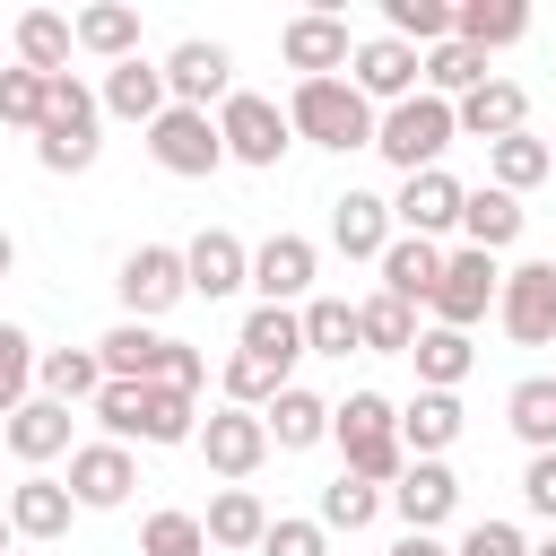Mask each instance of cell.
<instances>
[{
	"instance_id": "3957f363",
	"label": "cell",
	"mask_w": 556,
	"mask_h": 556,
	"mask_svg": "<svg viewBox=\"0 0 556 556\" xmlns=\"http://www.w3.org/2000/svg\"><path fill=\"white\" fill-rule=\"evenodd\" d=\"M96 122H104V96H87L78 78H52V113L35 130V165L43 174H87L96 165Z\"/></svg>"
},
{
	"instance_id": "d4e9b609",
	"label": "cell",
	"mask_w": 556,
	"mask_h": 556,
	"mask_svg": "<svg viewBox=\"0 0 556 556\" xmlns=\"http://www.w3.org/2000/svg\"><path fill=\"white\" fill-rule=\"evenodd\" d=\"M400 443H408L417 460H443V452L460 443V400H452V391H417V400L400 408Z\"/></svg>"
},
{
	"instance_id": "ac0fdd59",
	"label": "cell",
	"mask_w": 556,
	"mask_h": 556,
	"mask_svg": "<svg viewBox=\"0 0 556 556\" xmlns=\"http://www.w3.org/2000/svg\"><path fill=\"white\" fill-rule=\"evenodd\" d=\"M174 348H182V339H165V330H148V321H122V330H104V339H96V356H104V374H113V382H165Z\"/></svg>"
},
{
	"instance_id": "b9f144b4",
	"label": "cell",
	"mask_w": 556,
	"mask_h": 556,
	"mask_svg": "<svg viewBox=\"0 0 556 556\" xmlns=\"http://www.w3.org/2000/svg\"><path fill=\"white\" fill-rule=\"evenodd\" d=\"M139 443H200V408H191V391H174V382H148Z\"/></svg>"
},
{
	"instance_id": "2e32d148",
	"label": "cell",
	"mask_w": 556,
	"mask_h": 556,
	"mask_svg": "<svg viewBox=\"0 0 556 556\" xmlns=\"http://www.w3.org/2000/svg\"><path fill=\"white\" fill-rule=\"evenodd\" d=\"M130 486H139V469H130V452H122V443H78V452H70V495H78L87 513L130 504Z\"/></svg>"
},
{
	"instance_id": "30bf717a",
	"label": "cell",
	"mask_w": 556,
	"mask_h": 556,
	"mask_svg": "<svg viewBox=\"0 0 556 556\" xmlns=\"http://www.w3.org/2000/svg\"><path fill=\"white\" fill-rule=\"evenodd\" d=\"M200 460H208L217 478H252V469L269 460V417H261V408H217V417L200 426Z\"/></svg>"
},
{
	"instance_id": "1f68e13d",
	"label": "cell",
	"mask_w": 556,
	"mask_h": 556,
	"mask_svg": "<svg viewBox=\"0 0 556 556\" xmlns=\"http://www.w3.org/2000/svg\"><path fill=\"white\" fill-rule=\"evenodd\" d=\"M113 374H104V356L96 348H43V400H61V408H78V400H96Z\"/></svg>"
},
{
	"instance_id": "cb8c5ba5",
	"label": "cell",
	"mask_w": 556,
	"mask_h": 556,
	"mask_svg": "<svg viewBox=\"0 0 556 556\" xmlns=\"http://www.w3.org/2000/svg\"><path fill=\"white\" fill-rule=\"evenodd\" d=\"M460 130L486 139V148H495V139H521V130H530V96H521L513 78H486L478 96H460Z\"/></svg>"
},
{
	"instance_id": "8fae6325",
	"label": "cell",
	"mask_w": 556,
	"mask_h": 556,
	"mask_svg": "<svg viewBox=\"0 0 556 556\" xmlns=\"http://www.w3.org/2000/svg\"><path fill=\"white\" fill-rule=\"evenodd\" d=\"M278 52H287V70H304V78H339V70H356L348 17H330V9H313V17H287Z\"/></svg>"
},
{
	"instance_id": "7dc6e473",
	"label": "cell",
	"mask_w": 556,
	"mask_h": 556,
	"mask_svg": "<svg viewBox=\"0 0 556 556\" xmlns=\"http://www.w3.org/2000/svg\"><path fill=\"white\" fill-rule=\"evenodd\" d=\"M35 374H43V356H35V339L9 321V330H0V400L26 408V382H35Z\"/></svg>"
},
{
	"instance_id": "ab89813d",
	"label": "cell",
	"mask_w": 556,
	"mask_h": 556,
	"mask_svg": "<svg viewBox=\"0 0 556 556\" xmlns=\"http://www.w3.org/2000/svg\"><path fill=\"white\" fill-rule=\"evenodd\" d=\"M521 35H530V9H521V0H460V43L504 52V43H521Z\"/></svg>"
},
{
	"instance_id": "f6af8a7d",
	"label": "cell",
	"mask_w": 556,
	"mask_h": 556,
	"mask_svg": "<svg viewBox=\"0 0 556 556\" xmlns=\"http://www.w3.org/2000/svg\"><path fill=\"white\" fill-rule=\"evenodd\" d=\"M547 165H556V156H547V139H530V130L486 148V174H495L504 191H530V182H547Z\"/></svg>"
},
{
	"instance_id": "8d00e7d4",
	"label": "cell",
	"mask_w": 556,
	"mask_h": 556,
	"mask_svg": "<svg viewBox=\"0 0 556 556\" xmlns=\"http://www.w3.org/2000/svg\"><path fill=\"white\" fill-rule=\"evenodd\" d=\"M304 348H313V356H348V348H365V313H356L348 295H313V304H304Z\"/></svg>"
},
{
	"instance_id": "83f0119b",
	"label": "cell",
	"mask_w": 556,
	"mask_h": 556,
	"mask_svg": "<svg viewBox=\"0 0 556 556\" xmlns=\"http://www.w3.org/2000/svg\"><path fill=\"white\" fill-rule=\"evenodd\" d=\"M235 348H252V356H269V365H287V374H295V356H313V348H304V313H295V304H252Z\"/></svg>"
},
{
	"instance_id": "816d5d0a",
	"label": "cell",
	"mask_w": 556,
	"mask_h": 556,
	"mask_svg": "<svg viewBox=\"0 0 556 556\" xmlns=\"http://www.w3.org/2000/svg\"><path fill=\"white\" fill-rule=\"evenodd\" d=\"M391 556H452V547H443L434 530H400V547H391Z\"/></svg>"
},
{
	"instance_id": "7a4b0ae2",
	"label": "cell",
	"mask_w": 556,
	"mask_h": 556,
	"mask_svg": "<svg viewBox=\"0 0 556 556\" xmlns=\"http://www.w3.org/2000/svg\"><path fill=\"white\" fill-rule=\"evenodd\" d=\"M339 452H348V478H374V486H400L408 478V443H400V408L382 391H348L339 400Z\"/></svg>"
},
{
	"instance_id": "7402d4cb",
	"label": "cell",
	"mask_w": 556,
	"mask_h": 556,
	"mask_svg": "<svg viewBox=\"0 0 556 556\" xmlns=\"http://www.w3.org/2000/svg\"><path fill=\"white\" fill-rule=\"evenodd\" d=\"M452 504H460V478H452L443 460H408V478L391 486V513H400L408 530H434V521H452Z\"/></svg>"
},
{
	"instance_id": "f546056e",
	"label": "cell",
	"mask_w": 556,
	"mask_h": 556,
	"mask_svg": "<svg viewBox=\"0 0 556 556\" xmlns=\"http://www.w3.org/2000/svg\"><path fill=\"white\" fill-rule=\"evenodd\" d=\"M200 521H208V547H226V556H243V547H261V539H269V504H261L252 486H226Z\"/></svg>"
},
{
	"instance_id": "60d3db41",
	"label": "cell",
	"mask_w": 556,
	"mask_h": 556,
	"mask_svg": "<svg viewBox=\"0 0 556 556\" xmlns=\"http://www.w3.org/2000/svg\"><path fill=\"white\" fill-rule=\"evenodd\" d=\"M382 17H391L400 43H426V52L460 35V9H452V0H382Z\"/></svg>"
},
{
	"instance_id": "44dd1931",
	"label": "cell",
	"mask_w": 556,
	"mask_h": 556,
	"mask_svg": "<svg viewBox=\"0 0 556 556\" xmlns=\"http://www.w3.org/2000/svg\"><path fill=\"white\" fill-rule=\"evenodd\" d=\"M313 243L304 235H269L261 252H252V287H261V304H295L304 287H313Z\"/></svg>"
},
{
	"instance_id": "ba28073f",
	"label": "cell",
	"mask_w": 556,
	"mask_h": 556,
	"mask_svg": "<svg viewBox=\"0 0 556 556\" xmlns=\"http://www.w3.org/2000/svg\"><path fill=\"white\" fill-rule=\"evenodd\" d=\"M495 321L521 339V348H556V261H521L504 269V304Z\"/></svg>"
},
{
	"instance_id": "74e56055",
	"label": "cell",
	"mask_w": 556,
	"mask_h": 556,
	"mask_svg": "<svg viewBox=\"0 0 556 556\" xmlns=\"http://www.w3.org/2000/svg\"><path fill=\"white\" fill-rule=\"evenodd\" d=\"M278 391H295L287 382V365H269V356H252V348H235L226 356V408H278Z\"/></svg>"
},
{
	"instance_id": "8992f818",
	"label": "cell",
	"mask_w": 556,
	"mask_h": 556,
	"mask_svg": "<svg viewBox=\"0 0 556 556\" xmlns=\"http://www.w3.org/2000/svg\"><path fill=\"white\" fill-rule=\"evenodd\" d=\"M217 130H226V156H235V165H278V156L295 148V122H287L269 96H243V87L217 104Z\"/></svg>"
},
{
	"instance_id": "4dcf8cb0",
	"label": "cell",
	"mask_w": 556,
	"mask_h": 556,
	"mask_svg": "<svg viewBox=\"0 0 556 556\" xmlns=\"http://www.w3.org/2000/svg\"><path fill=\"white\" fill-rule=\"evenodd\" d=\"M408 356H417V382H426V391H460V374L478 365L469 330H443V321H434V330H417V348H408Z\"/></svg>"
},
{
	"instance_id": "9a60e30c",
	"label": "cell",
	"mask_w": 556,
	"mask_h": 556,
	"mask_svg": "<svg viewBox=\"0 0 556 556\" xmlns=\"http://www.w3.org/2000/svg\"><path fill=\"white\" fill-rule=\"evenodd\" d=\"M391 226H400V217H391L382 191H339V200H330V243H339L348 261H382V252L400 243Z\"/></svg>"
},
{
	"instance_id": "603a6c76",
	"label": "cell",
	"mask_w": 556,
	"mask_h": 556,
	"mask_svg": "<svg viewBox=\"0 0 556 556\" xmlns=\"http://www.w3.org/2000/svg\"><path fill=\"white\" fill-rule=\"evenodd\" d=\"M104 113H122V122H165L174 113V87H165V70H148V61H122V70H104Z\"/></svg>"
},
{
	"instance_id": "d6a6232c",
	"label": "cell",
	"mask_w": 556,
	"mask_h": 556,
	"mask_svg": "<svg viewBox=\"0 0 556 556\" xmlns=\"http://www.w3.org/2000/svg\"><path fill=\"white\" fill-rule=\"evenodd\" d=\"M330 426H339V408L313 400V391H278V408H269V443H278V452H313Z\"/></svg>"
},
{
	"instance_id": "bcb514c9",
	"label": "cell",
	"mask_w": 556,
	"mask_h": 556,
	"mask_svg": "<svg viewBox=\"0 0 556 556\" xmlns=\"http://www.w3.org/2000/svg\"><path fill=\"white\" fill-rule=\"evenodd\" d=\"M139 556H208V521L200 513H148V530H139Z\"/></svg>"
},
{
	"instance_id": "9c48e42d",
	"label": "cell",
	"mask_w": 556,
	"mask_h": 556,
	"mask_svg": "<svg viewBox=\"0 0 556 556\" xmlns=\"http://www.w3.org/2000/svg\"><path fill=\"white\" fill-rule=\"evenodd\" d=\"M486 304H504L495 252H452V269H443V287H434V321H443V330H469V321H486Z\"/></svg>"
},
{
	"instance_id": "ffe728a7",
	"label": "cell",
	"mask_w": 556,
	"mask_h": 556,
	"mask_svg": "<svg viewBox=\"0 0 556 556\" xmlns=\"http://www.w3.org/2000/svg\"><path fill=\"white\" fill-rule=\"evenodd\" d=\"M182 261H191V295H208V304H217V295H235V287H252V252H243L226 226L191 235V252H182Z\"/></svg>"
},
{
	"instance_id": "52a82bcc",
	"label": "cell",
	"mask_w": 556,
	"mask_h": 556,
	"mask_svg": "<svg viewBox=\"0 0 556 556\" xmlns=\"http://www.w3.org/2000/svg\"><path fill=\"white\" fill-rule=\"evenodd\" d=\"M148 156L165 165V174H182V182H200V174H217L226 165V130L208 122V113H191V104H174L156 130H148Z\"/></svg>"
},
{
	"instance_id": "ee69618b",
	"label": "cell",
	"mask_w": 556,
	"mask_h": 556,
	"mask_svg": "<svg viewBox=\"0 0 556 556\" xmlns=\"http://www.w3.org/2000/svg\"><path fill=\"white\" fill-rule=\"evenodd\" d=\"M356 313H365V356H408L417 348V313L400 295H365Z\"/></svg>"
},
{
	"instance_id": "484cf974",
	"label": "cell",
	"mask_w": 556,
	"mask_h": 556,
	"mask_svg": "<svg viewBox=\"0 0 556 556\" xmlns=\"http://www.w3.org/2000/svg\"><path fill=\"white\" fill-rule=\"evenodd\" d=\"M70 43H78V17H61V9H26V17H17V61H26V70L70 78Z\"/></svg>"
},
{
	"instance_id": "d6986e66",
	"label": "cell",
	"mask_w": 556,
	"mask_h": 556,
	"mask_svg": "<svg viewBox=\"0 0 556 556\" xmlns=\"http://www.w3.org/2000/svg\"><path fill=\"white\" fill-rule=\"evenodd\" d=\"M443 269H452V252H443V243H426V235H400V243L382 252V295H400V304H434Z\"/></svg>"
},
{
	"instance_id": "f5cc1de1",
	"label": "cell",
	"mask_w": 556,
	"mask_h": 556,
	"mask_svg": "<svg viewBox=\"0 0 556 556\" xmlns=\"http://www.w3.org/2000/svg\"><path fill=\"white\" fill-rule=\"evenodd\" d=\"M530 556H556V539H539V547H530Z\"/></svg>"
},
{
	"instance_id": "7c38bea8",
	"label": "cell",
	"mask_w": 556,
	"mask_h": 556,
	"mask_svg": "<svg viewBox=\"0 0 556 556\" xmlns=\"http://www.w3.org/2000/svg\"><path fill=\"white\" fill-rule=\"evenodd\" d=\"M348 78H356L374 104H408V96H417V78H426V52H417V43H400V35H365Z\"/></svg>"
},
{
	"instance_id": "e0dca14e",
	"label": "cell",
	"mask_w": 556,
	"mask_h": 556,
	"mask_svg": "<svg viewBox=\"0 0 556 556\" xmlns=\"http://www.w3.org/2000/svg\"><path fill=\"white\" fill-rule=\"evenodd\" d=\"M70 513H78V495H70V478H17L9 486V530L26 539V547H43V539H61L70 530Z\"/></svg>"
},
{
	"instance_id": "6da1fadb",
	"label": "cell",
	"mask_w": 556,
	"mask_h": 556,
	"mask_svg": "<svg viewBox=\"0 0 556 556\" xmlns=\"http://www.w3.org/2000/svg\"><path fill=\"white\" fill-rule=\"evenodd\" d=\"M287 122H295V139H313V148H374L382 139V122H374V96L356 87V78H295V96H287Z\"/></svg>"
},
{
	"instance_id": "7bdbcfd3",
	"label": "cell",
	"mask_w": 556,
	"mask_h": 556,
	"mask_svg": "<svg viewBox=\"0 0 556 556\" xmlns=\"http://www.w3.org/2000/svg\"><path fill=\"white\" fill-rule=\"evenodd\" d=\"M43 113H52V78L43 70H0V122L9 130H43Z\"/></svg>"
},
{
	"instance_id": "5b68a950",
	"label": "cell",
	"mask_w": 556,
	"mask_h": 556,
	"mask_svg": "<svg viewBox=\"0 0 556 556\" xmlns=\"http://www.w3.org/2000/svg\"><path fill=\"white\" fill-rule=\"evenodd\" d=\"M122 304H130V321H156V313H174L182 295H191V261L174 252V243H139V252H122Z\"/></svg>"
},
{
	"instance_id": "4316f807",
	"label": "cell",
	"mask_w": 556,
	"mask_h": 556,
	"mask_svg": "<svg viewBox=\"0 0 556 556\" xmlns=\"http://www.w3.org/2000/svg\"><path fill=\"white\" fill-rule=\"evenodd\" d=\"M460 235H469V252H504V243L521 235V191L478 182V191H469V208H460Z\"/></svg>"
},
{
	"instance_id": "277c9868",
	"label": "cell",
	"mask_w": 556,
	"mask_h": 556,
	"mask_svg": "<svg viewBox=\"0 0 556 556\" xmlns=\"http://www.w3.org/2000/svg\"><path fill=\"white\" fill-rule=\"evenodd\" d=\"M452 139H460V104H443V96H408V104L382 113V139H374V148H382L400 174H434Z\"/></svg>"
},
{
	"instance_id": "e575fe53",
	"label": "cell",
	"mask_w": 556,
	"mask_h": 556,
	"mask_svg": "<svg viewBox=\"0 0 556 556\" xmlns=\"http://www.w3.org/2000/svg\"><path fill=\"white\" fill-rule=\"evenodd\" d=\"M78 43H87V52H104L113 70H122V61H139V9H122V0L78 9Z\"/></svg>"
},
{
	"instance_id": "5bb4252c",
	"label": "cell",
	"mask_w": 556,
	"mask_h": 556,
	"mask_svg": "<svg viewBox=\"0 0 556 556\" xmlns=\"http://www.w3.org/2000/svg\"><path fill=\"white\" fill-rule=\"evenodd\" d=\"M460 208H469V191H460L443 165H434V174H408V182H400V200H391L400 235H426V243H434V235H452V226H460Z\"/></svg>"
},
{
	"instance_id": "681fc988",
	"label": "cell",
	"mask_w": 556,
	"mask_h": 556,
	"mask_svg": "<svg viewBox=\"0 0 556 556\" xmlns=\"http://www.w3.org/2000/svg\"><path fill=\"white\" fill-rule=\"evenodd\" d=\"M452 556H530V539H521L513 521H478V530H469Z\"/></svg>"
},
{
	"instance_id": "f35d334b",
	"label": "cell",
	"mask_w": 556,
	"mask_h": 556,
	"mask_svg": "<svg viewBox=\"0 0 556 556\" xmlns=\"http://www.w3.org/2000/svg\"><path fill=\"white\" fill-rule=\"evenodd\" d=\"M382 504H391V486H374V478H330L321 486V530H374L382 521Z\"/></svg>"
},
{
	"instance_id": "4fadbf2b",
	"label": "cell",
	"mask_w": 556,
	"mask_h": 556,
	"mask_svg": "<svg viewBox=\"0 0 556 556\" xmlns=\"http://www.w3.org/2000/svg\"><path fill=\"white\" fill-rule=\"evenodd\" d=\"M165 87H174V104H191V113H208V104H226L235 96V61H226V43H174L165 52Z\"/></svg>"
},
{
	"instance_id": "c3c4849f",
	"label": "cell",
	"mask_w": 556,
	"mask_h": 556,
	"mask_svg": "<svg viewBox=\"0 0 556 556\" xmlns=\"http://www.w3.org/2000/svg\"><path fill=\"white\" fill-rule=\"evenodd\" d=\"M261 556H330V530L321 521H269Z\"/></svg>"
},
{
	"instance_id": "836d02e7",
	"label": "cell",
	"mask_w": 556,
	"mask_h": 556,
	"mask_svg": "<svg viewBox=\"0 0 556 556\" xmlns=\"http://www.w3.org/2000/svg\"><path fill=\"white\" fill-rule=\"evenodd\" d=\"M504 417H513V434H521L530 452H556V374L513 382V391H504Z\"/></svg>"
},
{
	"instance_id": "d590c367",
	"label": "cell",
	"mask_w": 556,
	"mask_h": 556,
	"mask_svg": "<svg viewBox=\"0 0 556 556\" xmlns=\"http://www.w3.org/2000/svg\"><path fill=\"white\" fill-rule=\"evenodd\" d=\"M478 87H486V52H478V43H460V35H452V43H434V52H426V96L460 104V96H478Z\"/></svg>"
},
{
	"instance_id": "f1b7e54d",
	"label": "cell",
	"mask_w": 556,
	"mask_h": 556,
	"mask_svg": "<svg viewBox=\"0 0 556 556\" xmlns=\"http://www.w3.org/2000/svg\"><path fill=\"white\" fill-rule=\"evenodd\" d=\"M9 452L35 469V460H52V452H70V408L61 400H26V408H9Z\"/></svg>"
},
{
	"instance_id": "f907efd6",
	"label": "cell",
	"mask_w": 556,
	"mask_h": 556,
	"mask_svg": "<svg viewBox=\"0 0 556 556\" xmlns=\"http://www.w3.org/2000/svg\"><path fill=\"white\" fill-rule=\"evenodd\" d=\"M521 504L556 521V452H530V469H521Z\"/></svg>"
}]
</instances>
